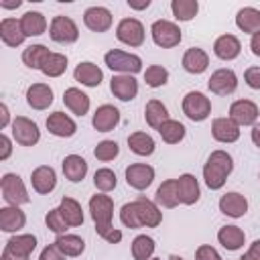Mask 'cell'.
I'll list each match as a JSON object with an SVG mask.
<instances>
[{"label": "cell", "instance_id": "obj_53", "mask_svg": "<svg viewBox=\"0 0 260 260\" xmlns=\"http://www.w3.org/2000/svg\"><path fill=\"white\" fill-rule=\"evenodd\" d=\"M8 126H12V122H10V110H8L6 104H0V128L4 130Z\"/></svg>", "mask_w": 260, "mask_h": 260}, {"label": "cell", "instance_id": "obj_23", "mask_svg": "<svg viewBox=\"0 0 260 260\" xmlns=\"http://www.w3.org/2000/svg\"><path fill=\"white\" fill-rule=\"evenodd\" d=\"M242 51V43L236 35H221L213 43V53L221 61H234Z\"/></svg>", "mask_w": 260, "mask_h": 260}, {"label": "cell", "instance_id": "obj_17", "mask_svg": "<svg viewBox=\"0 0 260 260\" xmlns=\"http://www.w3.org/2000/svg\"><path fill=\"white\" fill-rule=\"evenodd\" d=\"M47 130L53 134V136H59V138H69L77 132V124L71 116H67L65 112H53L49 114L47 118Z\"/></svg>", "mask_w": 260, "mask_h": 260}, {"label": "cell", "instance_id": "obj_37", "mask_svg": "<svg viewBox=\"0 0 260 260\" xmlns=\"http://www.w3.org/2000/svg\"><path fill=\"white\" fill-rule=\"evenodd\" d=\"M49 55H51V51H49L45 45H41V43L28 45V47L22 51V63H24L28 69H39V71H41V67L45 65V61L49 59Z\"/></svg>", "mask_w": 260, "mask_h": 260}, {"label": "cell", "instance_id": "obj_51", "mask_svg": "<svg viewBox=\"0 0 260 260\" xmlns=\"http://www.w3.org/2000/svg\"><path fill=\"white\" fill-rule=\"evenodd\" d=\"M244 81L252 89H260V67H248L244 71Z\"/></svg>", "mask_w": 260, "mask_h": 260}, {"label": "cell", "instance_id": "obj_14", "mask_svg": "<svg viewBox=\"0 0 260 260\" xmlns=\"http://www.w3.org/2000/svg\"><path fill=\"white\" fill-rule=\"evenodd\" d=\"M30 185H32L35 193L49 195L57 187V173H55V169L49 167V165H39L30 173Z\"/></svg>", "mask_w": 260, "mask_h": 260}, {"label": "cell", "instance_id": "obj_35", "mask_svg": "<svg viewBox=\"0 0 260 260\" xmlns=\"http://www.w3.org/2000/svg\"><path fill=\"white\" fill-rule=\"evenodd\" d=\"M20 24H22V30L26 37H39L47 30V18L43 12H37V10H28L20 16Z\"/></svg>", "mask_w": 260, "mask_h": 260}, {"label": "cell", "instance_id": "obj_41", "mask_svg": "<svg viewBox=\"0 0 260 260\" xmlns=\"http://www.w3.org/2000/svg\"><path fill=\"white\" fill-rule=\"evenodd\" d=\"M199 4L197 0H173L171 2V12L175 16V20L179 22H189L197 16Z\"/></svg>", "mask_w": 260, "mask_h": 260}, {"label": "cell", "instance_id": "obj_33", "mask_svg": "<svg viewBox=\"0 0 260 260\" xmlns=\"http://www.w3.org/2000/svg\"><path fill=\"white\" fill-rule=\"evenodd\" d=\"M144 120H146V124H148L150 128L158 130V128L169 120V110H167V106H165L160 100H150V102H146V106H144Z\"/></svg>", "mask_w": 260, "mask_h": 260}, {"label": "cell", "instance_id": "obj_55", "mask_svg": "<svg viewBox=\"0 0 260 260\" xmlns=\"http://www.w3.org/2000/svg\"><path fill=\"white\" fill-rule=\"evenodd\" d=\"M250 49H252V53H254L256 57H260V32L252 35V39H250Z\"/></svg>", "mask_w": 260, "mask_h": 260}, {"label": "cell", "instance_id": "obj_15", "mask_svg": "<svg viewBox=\"0 0 260 260\" xmlns=\"http://www.w3.org/2000/svg\"><path fill=\"white\" fill-rule=\"evenodd\" d=\"M120 124V110L112 104H102L91 118V126L98 132H110Z\"/></svg>", "mask_w": 260, "mask_h": 260}, {"label": "cell", "instance_id": "obj_36", "mask_svg": "<svg viewBox=\"0 0 260 260\" xmlns=\"http://www.w3.org/2000/svg\"><path fill=\"white\" fill-rule=\"evenodd\" d=\"M55 246H57L67 258H77V256H81L83 250H85L83 238H79V236H75V234H61V236H57Z\"/></svg>", "mask_w": 260, "mask_h": 260}, {"label": "cell", "instance_id": "obj_25", "mask_svg": "<svg viewBox=\"0 0 260 260\" xmlns=\"http://www.w3.org/2000/svg\"><path fill=\"white\" fill-rule=\"evenodd\" d=\"M181 65H183V69L187 73L199 75L209 67V55L199 47H191V49L185 51V55L181 59Z\"/></svg>", "mask_w": 260, "mask_h": 260}, {"label": "cell", "instance_id": "obj_10", "mask_svg": "<svg viewBox=\"0 0 260 260\" xmlns=\"http://www.w3.org/2000/svg\"><path fill=\"white\" fill-rule=\"evenodd\" d=\"M207 87L215 95H230L238 87V75L234 73V69L221 67L211 73V77L207 79Z\"/></svg>", "mask_w": 260, "mask_h": 260}, {"label": "cell", "instance_id": "obj_29", "mask_svg": "<svg viewBox=\"0 0 260 260\" xmlns=\"http://www.w3.org/2000/svg\"><path fill=\"white\" fill-rule=\"evenodd\" d=\"M154 203L160 205V207H165V209H173V207H177V205L181 203L177 179H167V181H162V185L156 189Z\"/></svg>", "mask_w": 260, "mask_h": 260}, {"label": "cell", "instance_id": "obj_39", "mask_svg": "<svg viewBox=\"0 0 260 260\" xmlns=\"http://www.w3.org/2000/svg\"><path fill=\"white\" fill-rule=\"evenodd\" d=\"M4 248L12 250V252H16L20 256H28L30 258V254L37 248V238L32 234H14L12 238H8Z\"/></svg>", "mask_w": 260, "mask_h": 260}, {"label": "cell", "instance_id": "obj_58", "mask_svg": "<svg viewBox=\"0 0 260 260\" xmlns=\"http://www.w3.org/2000/svg\"><path fill=\"white\" fill-rule=\"evenodd\" d=\"M128 6H130L132 10H144V8H148V6H150V0H142V2L128 0Z\"/></svg>", "mask_w": 260, "mask_h": 260}, {"label": "cell", "instance_id": "obj_24", "mask_svg": "<svg viewBox=\"0 0 260 260\" xmlns=\"http://www.w3.org/2000/svg\"><path fill=\"white\" fill-rule=\"evenodd\" d=\"M177 187H179V199L183 205H195L201 197V189H199V183L195 179V175L191 173H183L179 179H177Z\"/></svg>", "mask_w": 260, "mask_h": 260}, {"label": "cell", "instance_id": "obj_7", "mask_svg": "<svg viewBox=\"0 0 260 260\" xmlns=\"http://www.w3.org/2000/svg\"><path fill=\"white\" fill-rule=\"evenodd\" d=\"M49 37L55 43L71 45V43H75L79 39V28L73 22V18L63 16V14H57V16H53V20L49 24Z\"/></svg>", "mask_w": 260, "mask_h": 260}, {"label": "cell", "instance_id": "obj_26", "mask_svg": "<svg viewBox=\"0 0 260 260\" xmlns=\"http://www.w3.org/2000/svg\"><path fill=\"white\" fill-rule=\"evenodd\" d=\"M73 77H75V81H79L85 87H98L102 83V79H104V73L95 63L83 61L73 69Z\"/></svg>", "mask_w": 260, "mask_h": 260}, {"label": "cell", "instance_id": "obj_11", "mask_svg": "<svg viewBox=\"0 0 260 260\" xmlns=\"http://www.w3.org/2000/svg\"><path fill=\"white\" fill-rule=\"evenodd\" d=\"M152 181H154V167L146 162H132L126 167V183L132 189L144 191L152 185Z\"/></svg>", "mask_w": 260, "mask_h": 260}, {"label": "cell", "instance_id": "obj_2", "mask_svg": "<svg viewBox=\"0 0 260 260\" xmlns=\"http://www.w3.org/2000/svg\"><path fill=\"white\" fill-rule=\"evenodd\" d=\"M234 171V160L225 150H213L203 165V181L211 191H217L225 185L230 173Z\"/></svg>", "mask_w": 260, "mask_h": 260}, {"label": "cell", "instance_id": "obj_49", "mask_svg": "<svg viewBox=\"0 0 260 260\" xmlns=\"http://www.w3.org/2000/svg\"><path fill=\"white\" fill-rule=\"evenodd\" d=\"M195 260H221L219 252L209 246V244H201L197 250H195Z\"/></svg>", "mask_w": 260, "mask_h": 260}, {"label": "cell", "instance_id": "obj_12", "mask_svg": "<svg viewBox=\"0 0 260 260\" xmlns=\"http://www.w3.org/2000/svg\"><path fill=\"white\" fill-rule=\"evenodd\" d=\"M258 116H260V110L252 100H236L230 106V118L238 126H254Z\"/></svg>", "mask_w": 260, "mask_h": 260}, {"label": "cell", "instance_id": "obj_57", "mask_svg": "<svg viewBox=\"0 0 260 260\" xmlns=\"http://www.w3.org/2000/svg\"><path fill=\"white\" fill-rule=\"evenodd\" d=\"M250 138H252V142L260 148V122H256L254 126H252V132H250Z\"/></svg>", "mask_w": 260, "mask_h": 260}, {"label": "cell", "instance_id": "obj_43", "mask_svg": "<svg viewBox=\"0 0 260 260\" xmlns=\"http://www.w3.org/2000/svg\"><path fill=\"white\" fill-rule=\"evenodd\" d=\"M93 185H95V189H98L100 193H110V191H114L116 185H118L116 173H114L112 169H108V167L98 169V171L93 173Z\"/></svg>", "mask_w": 260, "mask_h": 260}, {"label": "cell", "instance_id": "obj_1", "mask_svg": "<svg viewBox=\"0 0 260 260\" xmlns=\"http://www.w3.org/2000/svg\"><path fill=\"white\" fill-rule=\"evenodd\" d=\"M89 213L95 223V232L102 240L108 244H120L122 242V232L112 225L114 217V201L106 193H95L89 199Z\"/></svg>", "mask_w": 260, "mask_h": 260}, {"label": "cell", "instance_id": "obj_16", "mask_svg": "<svg viewBox=\"0 0 260 260\" xmlns=\"http://www.w3.org/2000/svg\"><path fill=\"white\" fill-rule=\"evenodd\" d=\"M134 205H136V211H138L142 228H158L160 225L162 213H160V209H158V205L154 201L146 199L144 195H138L134 199Z\"/></svg>", "mask_w": 260, "mask_h": 260}, {"label": "cell", "instance_id": "obj_45", "mask_svg": "<svg viewBox=\"0 0 260 260\" xmlns=\"http://www.w3.org/2000/svg\"><path fill=\"white\" fill-rule=\"evenodd\" d=\"M167 81H169V71L162 65H148L146 67V71H144V83L148 87L156 89V87L167 85Z\"/></svg>", "mask_w": 260, "mask_h": 260}, {"label": "cell", "instance_id": "obj_59", "mask_svg": "<svg viewBox=\"0 0 260 260\" xmlns=\"http://www.w3.org/2000/svg\"><path fill=\"white\" fill-rule=\"evenodd\" d=\"M22 2L20 0H12V2H8V0H0V6L2 8H8V10H12V8H18Z\"/></svg>", "mask_w": 260, "mask_h": 260}, {"label": "cell", "instance_id": "obj_8", "mask_svg": "<svg viewBox=\"0 0 260 260\" xmlns=\"http://www.w3.org/2000/svg\"><path fill=\"white\" fill-rule=\"evenodd\" d=\"M10 128H12V138L20 146H35L41 140L39 126L30 118H26V116H16L12 120V126Z\"/></svg>", "mask_w": 260, "mask_h": 260}, {"label": "cell", "instance_id": "obj_19", "mask_svg": "<svg viewBox=\"0 0 260 260\" xmlns=\"http://www.w3.org/2000/svg\"><path fill=\"white\" fill-rule=\"evenodd\" d=\"M211 136L221 144H232L240 138V126L228 116V118H215L211 122Z\"/></svg>", "mask_w": 260, "mask_h": 260}, {"label": "cell", "instance_id": "obj_38", "mask_svg": "<svg viewBox=\"0 0 260 260\" xmlns=\"http://www.w3.org/2000/svg\"><path fill=\"white\" fill-rule=\"evenodd\" d=\"M128 148H130L134 154H138V156H150V154L154 152L156 144H154V140H152L150 134L138 130V132H132V134L128 136Z\"/></svg>", "mask_w": 260, "mask_h": 260}, {"label": "cell", "instance_id": "obj_52", "mask_svg": "<svg viewBox=\"0 0 260 260\" xmlns=\"http://www.w3.org/2000/svg\"><path fill=\"white\" fill-rule=\"evenodd\" d=\"M12 154V140L6 134H0V160H8Z\"/></svg>", "mask_w": 260, "mask_h": 260}, {"label": "cell", "instance_id": "obj_18", "mask_svg": "<svg viewBox=\"0 0 260 260\" xmlns=\"http://www.w3.org/2000/svg\"><path fill=\"white\" fill-rule=\"evenodd\" d=\"M110 91L120 102H130L138 95V81L134 75H114L110 79Z\"/></svg>", "mask_w": 260, "mask_h": 260}, {"label": "cell", "instance_id": "obj_34", "mask_svg": "<svg viewBox=\"0 0 260 260\" xmlns=\"http://www.w3.org/2000/svg\"><path fill=\"white\" fill-rule=\"evenodd\" d=\"M59 211L63 215V219L69 223V228H79L83 225V209L79 205L77 199L73 197H63L59 203Z\"/></svg>", "mask_w": 260, "mask_h": 260}, {"label": "cell", "instance_id": "obj_47", "mask_svg": "<svg viewBox=\"0 0 260 260\" xmlns=\"http://www.w3.org/2000/svg\"><path fill=\"white\" fill-rule=\"evenodd\" d=\"M45 223H47V228H49L53 234H57V236L67 234V230H69V223L63 219V215H61L59 207H55V209L47 211V215H45Z\"/></svg>", "mask_w": 260, "mask_h": 260}, {"label": "cell", "instance_id": "obj_28", "mask_svg": "<svg viewBox=\"0 0 260 260\" xmlns=\"http://www.w3.org/2000/svg\"><path fill=\"white\" fill-rule=\"evenodd\" d=\"M63 104L75 114V116H85L89 112V95L85 91H81L79 87H67L63 93Z\"/></svg>", "mask_w": 260, "mask_h": 260}, {"label": "cell", "instance_id": "obj_46", "mask_svg": "<svg viewBox=\"0 0 260 260\" xmlns=\"http://www.w3.org/2000/svg\"><path fill=\"white\" fill-rule=\"evenodd\" d=\"M118 154H120V146H118L116 140H102V142H98V146L93 148V156H95L98 160H102V162H110V160H114Z\"/></svg>", "mask_w": 260, "mask_h": 260}, {"label": "cell", "instance_id": "obj_40", "mask_svg": "<svg viewBox=\"0 0 260 260\" xmlns=\"http://www.w3.org/2000/svg\"><path fill=\"white\" fill-rule=\"evenodd\" d=\"M156 250V244L150 236L146 234H140L132 240V246H130V252H132V258L134 260H150L152 254Z\"/></svg>", "mask_w": 260, "mask_h": 260}, {"label": "cell", "instance_id": "obj_54", "mask_svg": "<svg viewBox=\"0 0 260 260\" xmlns=\"http://www.w3.org/2000/svg\"><path fill=\"white\" fill-rule=\"evenodd\" d=\"M0 260H30V258H28V256H20V254H16V252H12V250L4 248V250H2Z\"/></svg>", "mask_w": 260, "mask_h": 260}, {"label": "cell", "instance_id": "obj_44", "mask_svg": "<svg viewBox=\"0 0 260 260\" xmlns=\"http://www.w3.org/2000/svg\"><path fill=\"white\" fill-rule=\"evenodd\" d=\"M67 69V57L63 53H51L49 59L45 61V65L41 67L43 75L47 77H61Z\"/></svg>", "mask_w": 260, "mask_h": 260}, {"label": "cell", "instance_id": "obj_13", "mask_svg": "<svg viewBox=\"0 0 260 260\" xmlns=\"http://www.w3.org/2000/svg\"><path fill=\"white\" fill-rule=\"evenodd\" d=\"M112 12L106 6H89L83 12V24L91 30V32H106L112 28Z\"/></svg>", "mask_w": 260, "mask_h": 260}, {"label": "cell", "instance_id": "obj_32", "mask_svg": "<svg viewBox=\"0 0 260 260\" xmlns=\"http://www.w3.org/2000/svg\"><path fill=\"white\" fill-rule=\"evenodd\" d=\"M63 175L65 179H69L71 183H79L85 179L87 175V160L79 154H67L63 158Z\"/></svg>", "mask_w": 260, "mask_h": 260}, {"label": "cell", "instance_id": "obj_9", "mask_svg": "<svg viewBox=\"0 0 260 260\" xmlns=\"http://www.w3.org/2000/svg\"><path fill=\"white\" fill-rule=\"evenodd\" d=\"M144 26L138 18H122L116 26V39L128 47H140L144 43Z\"/></svg>", "mask_w": 260, "mask_h": 260}, {"label": "cell", "instance_id": "obj_20", "mask_svg": "<svg viewBox=\"0 0 260 260\" xmlns=\"http://www.w3.org/2000/svg\"><path fill=\"white\" fill-rule=\"evenodd\" d=\"M26 225V215L16 205L0 207V230L8 234H16Z\"/></svg>", "mask_w": 260, "mask_h": 260}, {"label": "cell", "instance_id": "obj_62", "mask_svg": "<svg viewBox=\"0 0 260 260\" xmlns=\"http://www.w3.org/2000/svg\"><path fill=\"white\" fill-rule=\"evenodd\" d=\"M150 260H160V258H150Z\"/></svg>", "mask_w": 260, "mask_h": 260}, {"label": "cell", "instance_id": "obj_22", "mask_svg": "<svg viewBox=\"0 0 260 260\" xmlns=\"http://www.w3.org/2000/svg\"><path fill=\"white\" fill-rule=\"evenodd\" d=\"M0 39L6 47H20L26 39L24 30H22V24H20V18H2L0 20Z\"/></svg>", "mask_w": 260, "mask_h": 260}, {"label": "cell", "instance_id": "obj_6", "mask_svg": "<svg viewBox=\"0 0 260 260\" xmlns=\"http://www.w3.org/2000/svg\"><path fill=\"white\" fill-rule=\"evenodd\" d=\"M150 35H152V41L154 45L162 47V49H173L181 43L183 35H181V28L179 24L171 22V20H165V18H158L152 22L150 26Z\"/></svg>", "mask_w": 260, "mask_h": 260}, {"label": "cell", "instance_id": "obj_56", "mask_svg": "<svg viewBox=\"0 0 260 260\" xmlns=\"http://www.w3.org/2000/svg\"><path fill=\"white\" fill-rule=\"evenodd\" d=\"M248 254H250L254 260H260V238H258V240H254V242L250 244V248H248Z\"/></svg>", "mask_w": 260, "mask_h": 260}, {"label": "cell", "instance_id": "obj_50", "mask_svg": "<svg viewBox=\"0 0 260 260\" xmlns=\"http://www.w3.org/2000/svg\"><path fill=\"white\" fill-rule=\"evenodd\" d=\"M39 260H67V256H65V254L55 246V242H53V244H49V246L43 248Z\"/></svg>", "mask_w": 260, "mask_h": 260}, {"label": "cell", "instance_id": "obj_27", "mask_svg": "<svg viewBox=\"0 0 260 260\" xmlns=\"http://www.w3.org/2000/svg\"><path fill=\"white\" fill-rule=\"evenodd\" d=\"M26 104L32 110H47L53 104V89L47 83H32L26 89Z\"/></svg>", "mask_w": 260, "mask_h": 260}, {"label": "cell", "instance_id": "obj_3", "mask_svg": "<svg viewBox=\"0 0 260 260\" xmlns=\"http://www.w3.org/2000/svg\"><path fill=\"white\" fill-rule=\"evenodd\" d=\"M104 63L118 75H136L142 71V59L134 53H126L120 49H110L104 55Z\"/></svg>", "mask_w": 260, "mask_h": 260}, {"label": "cell", "instance_id": "obj_31", "mask_svg": "<svg viewBox=\"0 0 260 260\" xmlns=\"http://www.w3.org/2000/svg\"><path fill=\"white\" fill-rule=\"evenodd\" d=\"M236 26L242 32L256 35L260 32V10L254 6H244L236 12Z\"/></svg>", "mask_w": 260, "mask_h": 260}, {"label": "cell", "instance_id": "obj_61", "mask_svg": "<svg viewBox=\"0 0 260 260\" xmlns=\"http://www.w3.org/2000/svg\"><path fill=\"white\" fill-rule=\"evenodd\" d=\"M169 260H185V258H181V256H177V254H171Z\"/></svg>", "mask_w": 260, "mask_h": 260}, {"label": "cell", "instance_id": "obj_48", "mask_svg": "<svg viewBox=\"0 0 260 260\" xmlns=\"http://www.w3.org/2000/svg\"><path fill=\"white\" fill-rule=\"evenodd\" d=\"M120 221H122L126 228H130V230H138V228H142L134 201L122 205V209H120Z\"/></svg>", "mask_w": 260, "mask_h": 260}, {"label": "cell", "instance_id": "obj_4", "mask_svg": "<svg viewBox=\"0 0 260 260\" xmlns=\"http://www.w3.org/2000/svg\"><path fill=\"white\" fill-rule=\"evenodd\" d=\"M0 191H2V197L8 205H24L30 201V195L22 183V179L16 175V173H4L2 179H0Z\"/></svg>", "mask_w": 260, "mask_h": 260}, {"label": "cell", "instance_id": "obj_60", "mask_svg": "<svg viewBox=\"0 0 260 260\" xmlns=\"http://www.w3.org/2000/svg\"><path fill=\"white\" fill-rule=\"evenodd\" d=\"M238 260H254V258H252V256H250V254H248V252H246V254H242V256H240V258H238Z\"/></svg>", "mask_w": 260, "mask_h": 260}, {"label": "cell", "instance_id": "obj_30", "mask_svg": "<svg viewBox=\"0 0 260 260\" xmlns=\"http://www.w3.org/2000/svg\"><path fill=\"white\" fill-rule=\"evenodd\" d=\"M217 242L228 250V252H236L244 246L246 242V234L242 228L238 225H221L217 232Z\"/></svg>", "mask_w": 260, "mask_h": 260}, {"label": "cell", "instance_id": "obj_42", "mask_svg": "<svg viewBox=\"0 0 260 260\" xmlns=\"http://www.w3.org/2000/svg\"><path fill=\"white\" fill-rule=\"evenodd\" d=\"M158 134H160V138L167 142V144H179L183 138H185V134H187V128L179 122V120H167L160 128H158Z\"/></svg>", "mask_w": 260, "mask_h": 260}, {"label": "cell", "instance_id": "obj_21", "mask_svg": "<svg viewBox=\"0 0 260 260\" xmlns=\"http://www.w3.org/2000/svg\"><path fill=\"white\" fill-rule=\"evenodd\" d=\"M219 211L228 217H234V219L244 217L246 211H248V199L242 193H236V191L225 193L219 199Z\"/></svg>", "mask_w": 260, "mask_h": 260}, {"label": "cell", "instance_id": "obj_5", "mask_svg": "<svg viewBox=\"0 0 260 260\" xmlns=\"http://www.w3.org/2000/svg\"><path fill=\"white\" fill-rule=\"evenodd\" d=\"M181 108L191 122H203L211 114V100L201 91H189L185 93Z\"/></svg>", "mask_w": 260, "mask_h": 260}]
</instances>
